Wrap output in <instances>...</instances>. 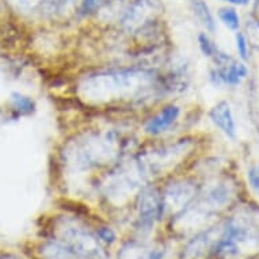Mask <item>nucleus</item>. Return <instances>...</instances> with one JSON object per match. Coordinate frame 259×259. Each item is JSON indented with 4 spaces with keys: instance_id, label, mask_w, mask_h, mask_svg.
I'll return each mask as SVG.
<instances>
[{
    "instance_id": "nucleus-1",
    "label": "nucleus",
    "mask_w": 259,
    "mask_h": 259,
    "mask_svg": "<svg viewBox=\"0 0 259 259\" xmlns=\"http://www.w3.org/2000/svg\"><path fill=\"white\" fill-rule=\"evenodd\" d=\"M79 87L85 98L97 103L136 99L151 90L163 91L160 79L144 68H119L90 75Z\"/></svg>"
},
{
    "instance_id": "nucleus-12",
    "label": "nucleus",
    "mask_w": 259,
    "mask_h": 259,
    "mask_svg": "<svg viewBox=\"0 0 259 259\" xmlns=\"http://www.w3.org/2000/svg\"><path fill=\"white\" fill-rule=\"evenodd\" d=\"M197 41H198V48H200L201 53L208 59H213L217 52L220 51L206 33H200L197 37Z\"/></svg>"
},
{
    "instance_id": "nucleus-18",
    "label": "nucleus",
    "mask_w": 259,
    "mask_h": 259,
    "mask_svg": "<svg viewBox=\"0 0 259 259\" xmlns=\"http://www.w3.org/2000/svg\"><path fill=\"white\" fill-rule=\"evenodd\" d=\"M258 171H259V167H258Z\"/></svg>"
},
{
    "instance_id": "nucleus-4",
    "label": "nucleus",
    "mask_w": 259,
    "mask_h": 259,
    "mask_svg": "<svg viewBox=\"0 0 259 259\" xmlns=\"http://www.w3.org/2000/svg\"><path fill=\"white\" fill-rule=\"evenodd\" d=\"M197 193H198V187L196 182L187 178L175 179L164 187V190H161L164 210L167 208L183 210L196 198Z\"/></svg>"
},
{
    "instance_id": "nucleus-16",
    "label": "nucleus",
    "mask_w": 259,
    "mask_h": 259,
    "mask_svg": "<svg viewBox=\"0 0 259 259\" xmlns=\"http://www.w3.org/2000/svg\"><path fill=\"white\" fill-rule=\"evenodd\" d=\"M221 2H225L228 5L232 6H240V7H244V6L250 5L251 0H221Z\"/></svg>"
},
{
    "instance_id": "nucleus-7",
    "label": "nucleus",
    "mask_w": 259,
    "mask_h": 259,
    "mask_svg": "<svg viewBox=\"0 0 259 259\" xmlns=\"http://www.w3.org/2000/svg\"><path fill=\"white\" fill-rule=\"evenodd\" d=\"M209 118L213 125L219 127L228 139L234 140L236 137V121L230 103L227 101H220L209 111Z\"/></svg>"
},
{
    "instance_id": "nucleus-5",
    "label": "nucleus",
    "mask_w": 259,
    "mask_h": 259,
    "mask_svg": "<svg viewBox=\"0 0 259 259\" xmlns=\"http://www.w3.org/2000/svg\"><path fill=\"white\" fill-rule=\"evenodd\" d=\"M139 217L143 225H152L156 220H159L164 214V204L161 191L153 186H144L140 190L139 200Z\"/></svg>"
},
{
    "instance_id": "nucleus-11",
    "label": "nucleus",
    "mask_w": 259,
    "mask_h": 259,
    "mask_svg": "<svg viewBox=\"0 0 259 259\" xmlns=\"http://www.w3.org/2000/svg\"><path fill=\"white\" fill-rule=\"evenodd\" d=\"M219 18L223 22L225 27H228L232 31H238L240 27V18H239L236 10L232 7H223L219 11Z\"/></svg>"
},
{
    "instance_id": "nucleus-13",
    "label": "nucleus",
    "mask_w": 259,
    "mask_h": 259,
    "mask_svg": "<svg viewBox=\"0 0 259 259\" xmlns=\"http://www.w3.org/2000/svg\"><path fill=\"white\" fill-rule=\"evenodd\" d=\"M235 41H236V49H238L239 57L246 61L248 59V39L242 31H236V35H235Z\"/></svg>"
},
{
    "instance_id": "nucleus-10",
    "label": "nucleus",
    "mask_w": 259,
    "mask_h": 259,
    "mask_svg": "<svg viewBox=\"0 0 259 259\" xmlns=\"http://www.w3.org/2000/svg\"><path fill=\"white\" fill-rule=\"evenodd\" d=\"M11 102H13L14 110L18 111V114L21 115H31L37 107L34 99L21 93L11 94Z\"/></svg>"
},
{
    "instance_id": "nucleus-17",
    "label": "nucleus",
    "mask_w": 259,
    "mask_h": 259,
    "mask_svg": "<svg viewBox=\"0 0 259 259\" xmlns=\"http://www.w3.org/2000/svg\"><path fill=\"white\" fill-rule=\"evenodd\" d=\"M6 259H14V258H6Z\"/></svg>"
},
{
    "instance_id": "nucleus-15",
    "label": "nucleus",
    "mask_w": 259,
    "mask_h": 259,
    "mask_svg": "<svg viewBox=\"0 0 259 259\" xmlns=\"http://www.w3.org/2000/svg\"><path fill=\"white\" fill-rule=\"evenodd\" d=\"M247 179H248V183H250L251 189L256 193L259 196V171L258 168L255 167H251L248 172H247Z\"/></svg>"
},
{
    "instance_id": "nucleus-8",
    "label": "nucleus",
    "mask_w": 259,
    "mask_h": 259,
    "mask_svg": "<svg viewBox=\"0 0 259 259\" xmlns=\"http://www.w3.org/2000/svg\"><path fill=\"white\" fill-rule=\"evenodd\" d=\"M83 0H39L37 9L42 17L55 18L72 11Z\"/></svg>"
},
{
    "instance_id": "nucleus-9",
    "label": "nucleus",
    "mask_w": 259,
    "mask_h": 259,
    "mask_svg": "<svg viewBox=\"0 0 259 259\" xmlns=\"http://www.w3.org/2000/svg\"><path fill=\"white\" fill-rule=\"evenodd\" d=\"M190 7L201 25L204 26L209 33H214L217 22L214 19V15L209 9V6L206 5V2L205 0H190Z\"/></svg>"
},
{
    "instance_id": "nucleus-6",
    "label": "nucleus",
    "mask_w": 259,
    "mask_h": 259,
    "mask_svg": "<svg viewBox=\"0 0 259 259\" xmlns=\"http://www.w3.org/2000/svg\"><path fill=\"white\" fill-rule=\"evenodd\" d=\"M182 109L175 103H167L160 110L151 115L144 123V132L148 136H159L167 132L181 117Z\"/></svg>"
},
{
    "instance_id": "nucleus-14",
    "label": "nucleus",
    "mask_w": 259,
    "mask_h": 259,
    "mask_svg": "<svg viewBox=\"0 0 259 259\" xmlns=\"http://www.w3.org/2000/svg\"><path fill=\"white\" fill-rule=\"evenodd\" d=\"M97 238H99L101 242L107 243V244L115 242L114 231L107 228V227H101V228H98V231H97Z\"/></svg>"
},
{
    "instance_id": "nucleus-3",
    "label": "nucleus",
    "mask_w": 259,
    "mask_h": 259,
    "mask_svg": "<svg viewBox=\"0 0 259 259\" xmlns=\"http://www.w3.org/2000/svg\"><path fill=\"white\" fill-rule=\"evenodd\" d=\"M214 68L210 69L209 77L214 85H239L247 76L248 69L243 63H239L224 52L219 51L213 57Z\"/></svg>"
},
{
    "instance_id": "nucleus-2",
    "label": "nucleus",
    "mask_w": 259,
    "mask_h": 259,
    "mask_svg": "<svg viewBox=\"0 0 259 259\" xmlns=\"http://www.w3.org/2000/svg\"><path fill=\"white\" fill-rule=\"evenodd\" d=\"M163 11L159 0H133L125 7L119 18V26L125 33L136 34L144 26L156 21Z\"/></svg>"
}]
</instances>
